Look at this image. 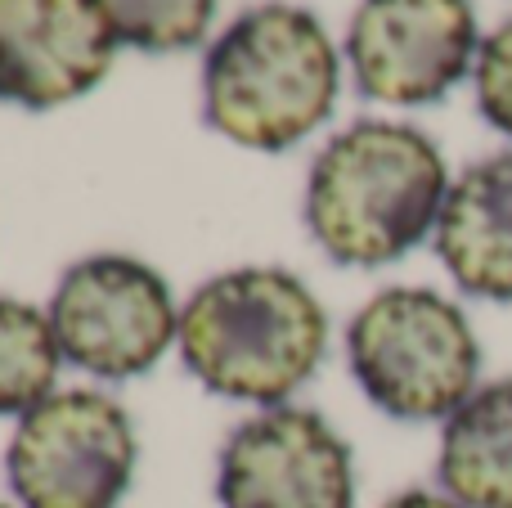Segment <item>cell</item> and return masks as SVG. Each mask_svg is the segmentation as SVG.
I'll list each match as a JSON object with an SVG mask.
<instances>
[{"instance_id": "6da1fadb", "label": "cell", "mask_w": 512, "mask_h": 508, "mask_svg": "<svg viewBox=\"0 0 512 508\" xmlns=\"http://www.w3.org/2000/svg\"><path fill=\"white\" fill-rule=\"evenodd\" d=\"M450 171L432 135L405 122H355L319 149L306 180V230L337 266H391L436 234Z\"/></svg>"}, {"instance_id": "7a4b0ae2", "label": "cell", "mask_w": 512, "mask_h": 508, "mask_svg": "<svg viewBox=\"0 0 512 508\" xmlns=\"http://www.w3.org/2000/svg\"><path fill=\"white\" fill-rule=\"evenodd\" d=\"M328 315L292 270L239 266L207 279L180 311V360L225 401L283 405L319 369Z\"/></svg>"}, {"instance_id": "3957f363", "label": "cell", "mask_w": 512, "mask_h": 508, "mask_svg": "<svg viewBox=\"0 0 512 508\" xmlns=\"http://www.w3.org/2000/svg\"><path fill=\"white\" fill-rule=\"evenodd\" d=\"M337 104V50L301 5H256L234 18L203 63L207 126L243 149L279 153Z\"/></svg>"}, {"instance_id": "277c9868", "label": "cell", "mask_w": 512, "mask_h": 508, "mask_svg": "<svg viewBox=\"0 0 512 508\" xmlns=\"http://www.w3.org/2000/svg\"><path fill=\"white\" fill-rule=\"evenodd\" d=\"M360 392L400 423L450 419L481 378V342L459 302L436 288H382L346 324Z\"/></svg>"}, {"instance_id": "5b68a950", "label": "cell", "mask_w": 512, "mask_h": 508, "mask_svg": "<svg viewBox=\"0 0 512 508\" xmlns=\"http://www.w3.org/2000/svg\"><path fill=\"white\" fill-rule=\"evenodd\" d=\"M135 459L131 414L113 396L72 387L18 419L5 477L23 508H117L135 482Z\"/></svg>"}, {"instance_id": "8992f818", "label": "cell", "mask_w": 512, "mask_h": 508, "mask_svg": "<svg viewBox=\"0 0 512 508\" xmlns=\"http://www.w3.org/2000/svg\"><path fill=\"white\" fill-rule=\"evenodd\" d=\"M50 324L68 365L122 383L140 378L180 342V311L167 279L140 257L95 252L63 270Z\"/></svg>"}, {"instance_id": "52a82bcc", "label": "cell", "mask_w": 512, "mask_h": 508, "mask_svg": "<svg viewBox=\"0 0 512 508\" xmlns=\"http://www.w3.org/2000/svg\"><path fill=\"white\" fill-rule=\"evenodd\" d=\"M477 50L472 0H360L346 27L360 95L400 108L445 99Z\"/></svg>"}, {"instance_id": "ba28073f", "label": "cell", "mask_w": 512, "mask_h": 508, "mask_svg": "<svg viewBox=\"0 0 512 508\" xmlns=\"http://www.w3.org/2000/svg\"><path fill=\"white\" fill-rule=\"evenodd\" d=\"M216 500L221 508H355L351 446L315 410H261L225 437Z\"/></svg>"}, {"instance_id": "9c48e42d", "label": "cell", "mask_w": 512, "mask_h": 508, "mask_svg": "<svg viewBox=\"0 0 512 508\" xmlns=\"http://www.w3.org/2000/svg\"><path fill=\"white\" fill-rule=\"evenodd\" d=\"M117 36L95 0H0V99L59 108L113 68Z\"/></svg>"}, {"instance_id": "30bf717a", "label": "cell", "mask_w": 512, "mask_h": 508, "mask_svg": "<svg viewBox=\"0 0 512 508\" xmlns=\"http://www.w3.org/2000/svg\"><path fill=\"white\" fill-rule=\"evenodd\" d=\"M432 243L468 297L512 302V153L472 162L454 180Z\"/></svg>"}, {"instance_id": "8fae6325", "label": "cell", "mask_w": 512, "mask_h": 508, "mask_svg": "<svg viewBox=\"0 0 512 508\" xmlns=\"http://www.w3.org/2000/svg\"><path fill=\"white\" fill-rule=\"evenodd\" d=\"M436 482L463 508H512V378L481 383L445 419Z\"/></svg>"}, {"instance_id": "7c38bea8", "label": "cell", "mask_w": 512, "mask_h": 508, "mask_svg": "<svg viewBox=\"0 0 512 508\" xmlns=\"http://www.w3.org/2000/svg\"><path fill=\"white\" fill-rule=\"evenodd\" d=\"M59 338H54L50 311L0 297V414H18L54 396L59 378Z\"/></svg>"}, {"instance_id": "4fadbf2b", "label": "cell", "mask_w": 512, "mask_h": 508, "mask_svg": "<svg viewBox=\"0 0 512 508\" xmlns=\"http://www.w3.org/2000/svg\"><path fill=\"white\" fill-rule=\"evenodd\" d=\"M108 18L117 45H135L144 54L194 50L207 36L216 0H95Z\"/></svg>"}, {"instance_id": "5bb4252c", "label": "cell", "mask_w": 512, "mask_h": 508, "mask_svg": "<svg viewBox=\"0 0 512 508\" xmlns=\"http://www.w3.org/2000/svg\"><path fill=\"white\" fill-rule=\"evenodd\" d=\"M477 108L495 131L512 135V18L477 50Z\"/></svg>"}, {"instance_id": "9a60e30c", "label": "cell", "mask_w": 512, "mask_h": 508, "mask_svg": "<svg viewBox=\"0 0 512 508\" xmlns=\"http://www.w3.org/2000/svg\"><path fill=\"white\" fill-rule=\"evenodd\" d=\"M378 508H463V504L450 500L445 491H400V495H391V500L378 504Z\"/></svg>"}, {"instance_id": "2e32d148", "label": "cell", "mask_w": 512, "mask_h": 508, "mask_svg": "<svg viewBox=\"0 0 512 508\" xmlns=\"http://www.w3.org/2000/svg\"><path fill=\"white\" fill-rule=\"evenodd\" d=\"M0 508H14V504H0Z\"/></svg>"}]
</instances>
